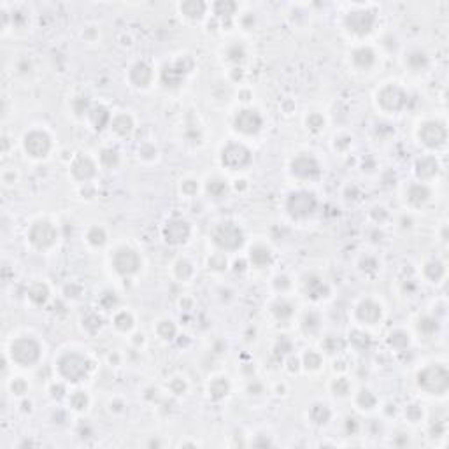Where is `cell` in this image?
<instances>
[{
    "label": "cell",
    "instance_id": "obj_28",
    "mask_svg": "<svg viewBox=\"0 0 449 449\" xmlns=\"http://www.w3.org/2000/svg\"><path fill=\"white\" fill-rule=\"evenodd\" d=\"M207 192L211 193L212 197H221L224 192H227V184L221 179H212L209 181L207 184Z\"/></svg>",
    "mask_w": 449,
    "mask_h": 449
},
{
    "label": "cell",
    "instance_id": "obj_18",
    "mask_svg": "<svg viewBox=\"0 0 449 449\" xmlns=\"http://www.w3.org/2000/svg\"><path fill=\"white\" fill-rule=\"evenodd\" d=\"M130 79L135 86H147L151 81V68L146 63H135L130 70Z\"/></svg>",
    "mask_w": 449,
    "mask_h": 449
},
{
    "label": "cell",
    "instance_id": "obj_14",
    "mask_svg": "<svg viewBox=\"0 0 449 449\" xmlns=\"http://www.w3.org/2000/svg\"><path fill=\"white\" fill-rule=\"evenodd\" d=\"M291 172L298 177H314L318 176L319 167L314 158L311 157H298L293 160L291 163Z\"/></svg>",
    "mask_w": 449,
    "mask_h": 449
},
{
    "label": "cell",
    "instance_id": "obj_23",
    "mask_svg": "<svg viewBox=\"0 0 449 449\" xmlns=\"http://www.w3.org/2000/svg\"><path fill=\"white\" fill-rule=\"evenodd\" d=\"M353 60H355L356 65L367 68L372 65V62H374V53H372L368 48H361V49H358V51H355Z\"/></svg>",
    "mask_w": 449,
    "mask_h": 449
},
{
    "label": "cell",
    "instance_id": "obj_31",
    "mask_svg": "<svg viewBox=\"0 0 449 449\" xmlns=\"http://www.w3.org/2000/svg\"><path fill=\"white\" fill-rule=\"evenodd\" d=\"M158 333L163 339H172L176 335V326L172 325V321H162L158 325Z\"/></svg>",
    "mask_w": 449,
    "mask_h": 449
},
{
    "label": "cell",
    "instance_id": "obj_45",
    "mask_svg": "<svg viewBox=\"0 0 449 449\" xmlns=\"http://www.w3.org/2000/svg\"><path fill=\"white\" fill-rule=\"evenodd\" d=\"M170 386H172V390L176 391V393H182V391H184V383H182L181 379H174Z\"/></svg>",
    "mask_w": 449,
    "mask_h": 449
},
{
    "label": "cell",
    "instance_id": "obj_3",
    "mask_svg": "<svg viewBox=\"0 0 449 449\" xmlns=\"http://www.w3.org/2000/svg\"><path fill=\"white\" fill-rule=\"evenodd\" d=\"M60 372L68 381H81L88 370V361L79 355H67L60 360Z\"/></svg>",
    "mask_w": 449,
    "mask_h": 449
},
{
    "label": "cell",
    "instance_id": "obj_24",
    "mask_svg": "<svg viewBox=\"0 0 449 449\" xmlns=\"http://www.w3.org/2000/svg\"><path fill=\"white\" fill-rule=\"evenodd\" d=\"M181 11L190 18H200L205 11V4L202 2H184L181 4Z\"/></svg>",
    "mask_w": 449,
    "mask_h": 449
},
{
    "label": "cell",
    "instance_id": "obj_19",
    "mask_svg": "<svg viewBox=\"0 0 449 449\" xmlns=\"http://www.w3.org/2000/svg\"><path fill=\"white\" fill-rule=\"evenodd\" d=\"M428 197H430V192H428V188L425 184H414V186H410L409 193H407V199H409V202L414 204V205L425 204L428 200Z\"/></svg>",
    "mask_w": 449,
    "mask_h": 449
},
{
    "label": "cell",
    "instance_id": "obj_42",
    "mask_svg": "<svg viewBox=\"0 0 449 449\" xmlns=\"http://www.w3.org/2000/svg\"><path fill=\"white\" fill-rule=\"evenodd\" d=\"M407 416H409L413 421H418L421 418V410L418 409V405H410V407H407Z\"/></svg>",
    "mask_w": 449,
    "mask_h": 449
},
{
    "label": "cell",
    "instance_id": "obj_17",
    "mask_svg": "<svg viewBox=\"0 0 449 449\" xmlns=\"http://www.w3.org/2000/svg\"><path fill=\"white\" fill-rule=\"evenodd\" d=\"M358 318L361 321L367 323V325H374V323L381 318V307H379L378 304L370 302V300L361 302L358 307Z\"/></svg>",
    "mask_w": 449,
    "mask_h": 449
},
{
    "label": "cell",
    "instance_id": "obj_29",
    "mask_svg": "<svg viewBox=\"0 0 449 449\" xmlns=\"http://www.w3.org/2000/svg\"><path fill=\"white\" fill-rule=\"evenodd\" d=\"M88 241L91 242L93 246H102L105 242V234L102 228H91V230L88 232Z\"/></svg>",
    "mask_w": 449,
    "mask_h": 449
},
{
    "label": "cell",
    "instance_id": "obj_32",
    "mask_svg": "<svg viewBox=\"0 0 449 449\" xmlns=\"http://www.w3.org/2000/svg\"><path fill=\"white\" fill-rule=\"evenodd\" d=\"M425 272H427V276L430 277V279L437 281V279H439V277L444 274V267L439 264V261H432V264H428V265H427Z\"/></svg>",
    "mask_w": 449,
    "mask_h": 449
},
{
    "label": "cell",
    "instance_id": "obj_1",
    "mask_svg": "<svg viewBox=\"0 0 449 449\" xmlns=\"http://www.w3.org/2000/svg\"><path fill=\"white\" fill-rule=\"evenodd\" d=\"M418 383L425 391L433 395H442L449 386V374L444 367L435 365V367H428L418 376Z\"/></svg>",
    "mask_w": 449,
    "mask_h": 449
},
{
    "label": "cell",
    "instance_id": "obj_13",
    "mask_svg": "<svg viewBox=\"0 0 449 449\" xmlns=\"http://www.w3.org/2000/svg\"><path fill=\"white\" fill-rule=\"evenodd\" d=\"M190 235V227L186 221L182 219H172V221L167 223L165 227V237L169 242L172 244H179V242H184Z\"/></svg>",
    "mask_w": 449,
    "mask_h": 449
},
{
    "label": "cell",
    "instance_id": "obj_37",
    "mask_svg": "<svg viewBox=\"0 0 449 449\" xmlns=\"http://www.w3.org/2000/svg\"><path fill=\"white\" fill-rule=\"evenodd\" d=\"M358 404L363 405L365 409H370V407L376 404V398L370 395V391H365V390H363V391H361V393H360V397H358Z\"/></svg>",
    "mask_w": 449,
    "mask_h": 449
},
{
    "label": "cell",
    "instance_id": "obj_38",
    "mask_svg": "<svg viewBox=\"0 0 449 449\" xmlns=\"http://www.w3.org/2000/svg\"><path fill=\"white\" fill-rule=\"evenodd\" d=\"M321 365V358L316 353H307L306 355V367L307 368H318Z\"/></svg>",
    "mask_w": 449,
    "mask_h": 449
},
{
    "label": "cell",
    "instance_id": "obj_2",
    "mask_svg": "<svg viewBox=\"0 0 449 449\" xmlns=\"http://www.w3.org/2000/svg\"><path fill=\"white\" fill-rule=\"evenodd\" d=\"M11 355H13V360L20 363L21 367H28L39 360L41 348L33 339H18L16 342H13Z\"/></svg>",
    "mask_w": 449,
    "mask_h": 449
},
{
    "label": "cell",
    "instance_id": "obj_20",
    "mask_svg": "<svg viewBox=\"0 0 449 449\" xmlns=\"http://www.w3.org/2000/svg\"><path fill=\"white\" fill-rule=\"evenodd\" d=\"M111 127H113V132H116L118 135H128L132 132L134 123H132L130 116H127V114H121V116L114 118Z\"/></svg>",
    "mask_w": 449,
    "mask_h": 449
},
{
    "label": "cell",
    "instance_id": "obj_16",
    "mask_svg": "<svg viewBox=\"0 0 449 449\" xmlns=\"http://www.w3.org/2000/svg\"><path fill=\"white\" fill-rule=\"evenodd\" d=\"M72 174H74V177H76V179H79V181L90 179V177L95 174L93 162H91L90 158H86V157L78 158L74 162V165H72Z\"/></svg>",
    "mask_w": 449,
    "mask_h": 449
},
{
    "label": "cell",
    "instance_id": "obj_27",
    "mask_svg": "<svg viewBox=\"0 0 449 449\" xmlns=\"http://www.w3.org/2000/svg\"><path fill=\"white\" fill-rule=\"evenodd\" d=\"M311 418H313V421H316V423H326L330 418V410L326 409V405L316 404L313 405V409H311Z\"/></svg>",
    "mask_w": 449,
    "mask_h": 449
},
{
    "label": "cell",
    "instance_id": "obj_6",
    "mask_svg": "<svg viewBox=\"0 0 449 449\" xmlns=\"http://www.w3.org/2000/svg\"><path fill=\"white\" fill-rule=\"evenodd\" d=\"M113 264L118 272L123 274V276H128V274L137 272V269H139V265H140V260H139V256H137L135 251L128 249V247H121V249H118L116 253H114Z\"/></svg>",
    "mask_w": 449,
    "mask_h": 449
},
{
    "label": "cell",
    "instance_id": "obj_12",
    "mask_svg": "<svg viewBox=\"0 0 449 449\" xmlns=\"http://www.w3.org/2000/svg\"><path fill=\"white\" fill-rule=\"evenodd\" d=\"M405 93L398 86H386L381 93H379V102L384 109L388 111H398L404 107L405 104Z\"/></svg>",
    "mask_w": 449,
    "mask_h": 449
},
{
    "label": "cell",
    "instance_id": "obj_25",
    "mask_svg": "<svg viewBox=\"0 0 449 449\" xmlns=\"http://www.w3.org/2000/svg\"><path fill=\"white\" fill-rule=\"evenodd\" d=\"M228 381L227 379H223V378H218V379H214V381H212L211 384H209V391H211V395L214 398H223L224 395L228 393Z\"/></svg>",
    "mask_w": 449,
    "mask_h": 449
},
{
    "label": "cell",
    "instance_id": "obj_10",
    "mask_svg": "<svg viewBox=\"0 0 449 449\" xmlns=\"http://www.w3.org/2000/svg\"><path fill=\"white\" fill-rule=\"evenodd\" d=\"M49 137L44 134V132H30L28 135L25 137V149L26 153H30V157H46L49 151Z\"/></svg>",
    "mask_w": 449,
    "mask_h": 449
},
{
    "label": "cell",
    "instance_id": "obj_41",
    "mask_svg": "<svg viewBox=\"0 0 449 449\" xmlns=\"http://www.w3.org/2000/svg\"><path fill=\"white\" fill-rule=\"evenodd\" d=\"M349 390V384L346 379H337L335 383H333V391H335V395H346Z\"/></svg>",
    "mask_w": 449,
    "mask_h": 449
},
{
    "label": "cell",
    "instance_id": "obj_26",
    "mask_svg": "<svg viewBox=\"0 0 449 449\" xmlns=\"http://www.w3.org/2000/svg\"><path fill=\"white\" fill-rule=\"evenodd\" d=\"M28 296L35 304H43V302H46V298H48V288H46L44 284H41V283L33 284V286L30 288V291H28Z\"/></svg>",
    "mask_w": 449,
    "mask_h": 449
},
{
    "label": "cell",
    "instance_id": "obj_30",
    "mask_svg": "<svg viewBox=\"0 0 449 449\" xmlns=\"http://www.w3.org/2000/svg\"><path fill=\"white\" fill-rule=\"evenodd\" d=\"M114 323H116V326L120 330H130L132 325H134V319H132V316L128 313H120L116 316V319H114Z\"/></svg>",
    "mask_w": 449,
    "mask_h": 449
},
{
    "label": "cell",
    "instance_id": "obj_35",
    "mask_svg": "<svg viewBox=\"0 0 449 449\" xmlns=\"http://www.w3.org/2000/svg\"><path fill=\"white\" fill-rule=\"evenodd\" d=\"M86 402H88V398H86V395L83 393V391H78V393H74L70 397V404H72V407H74V409H78V410H81V409H85L86 407Z\"/></svg>",
    "mask_w": 449,
    "mask_h": 449
},
{
    "label": "cell",
    "instance_id": "obj_9",
    "mask_svg": "<svg viewBox=\"0 0 449 449\" xmlns=\"http://www.w3.org/2000/svg\"><path fill=\"white\" fill-rule=\"evenodd\" d=\"M251 162V155L241 144H230L223 151V165L230 167L232 170H239Z\"/></svg>",
    "mask_w": 449,
    "mask_h": 449
},
{
    "label": "cell",
    "instance_id": "obj_4",
    "mask_svg": "<svg viewBox=\"0 0 449 449\" xmlns=\"http://www.w3.org/2000/svg\"><path fill=\"white\" fill-rule=\"evenodd\" d=\"M316 207V200L313 193L307 192H296L293 193L288 200V211H290L291 216L295 218H304V216H309L311 212L314 211Z\"/></svg>",
    "mask_w": 449,
    "mask_h": 449
},
{
    "label": "cell",
    "instance_id": "obj_34",
    "mask_svg": "<svg viewBox=\"0 0 449 449\" xmlns=\"http://www.w3.org/2000/svg\"><path fill=\"white\" fill-rule=\"evenodd\" d=\"M100 160H102V163H104V165L114 167L118 163V153L114 149H104V151H102V155H100Z\"/></svg>",
    "mask_w": 449,
    "mask_h": 449
},
{
    "label": "cell",
    "instance_id": "obj_22",
    "mask_svg": "<svg viewBox=\"0 0 449 449\" xmlns=\"http://www.w3.org/2000/svg\"><path fill=\"white\" fill-rule=\"evenodd\" d=\"M251 261H253L256 267H265V265L270 261V251L267 249V247H254V249H251Z\"/></svg>",
    "mask_w": 449,
    "mask_h": 449
},
{
    "label": "cell",
    "instance_id": "obj_5",
    "mask_svg": "<svg viewBox=\"0 0 449 449\" xmlns=\"http://www.w3.org/2000/svg\"><path fill=\"white\" fill-rule=\"evenodd\" d=\"M30 241L33 246H37L39 249H46V247L55 244L56 239V230L51 223L48 221H39L33 223V227L30 228Z\"/></svg>",
    "mask_w": 449,
    "mask_h": 449
},
{
    "label": "cell",
    "instance_id": "obj_33",
    "mask_svg": "<svg viewBox=\"0 0 449 449\" xmlns=\"http://www.w3.org/2000/svg\"><path fill=\"white\" fill-rule=\"evenodd\" d=\"M176 272H177V276H179L181 279H188V277L192 276V272H193L192 264H190V261H186V260H179V261H177V265H176Z\"/></svg>",
    "mask_w": 449,
    "mask_h": 449
},
{
    "label": "cell",
    "instance_id": "obj_8",
    "mask_svg": "<svg viewBox=\"0 0 449 449\" xmlns=\"http://www.w3.org/2000/svg\"><path fill=\"white\" fill-rule=\"evenodd\" d=\"M446 127L437 121H427L420 130V139L430 147H439L446 142Z\"/></svg>",
    "mask_w": 449,
    "mask_h": 449
},
{
    "label": "cell",
    "instance_id": "obj_40",
    "mask_svg": "<svg viewBox=\"0 0 449 449\" xmlns=\"http://www.w3.org/2000/svg\"><path fill=\"white\" fill-rule=\"evenodd\" d=\"M420 330H423V332H433V330H437V321L432 318H423L420 321Z\"/></svg>",
    "mask_w": 449,
    "mask_h": 449
},
{
    "label": "cell",
    "instance_id": "obj_36",
    "mask_svg": "<svg viewBox=\"0 0 449 449\" xmlns=\"http://www.w3.org/2000/svg\"><path fill=\"white\" fill-rule=\"evenodd\" d=\"M209 265L216 270H224L227 269V258L223 254H214V256L209 258Z\"/></svg>",
    "mask_w": 449,
    "mask_h": 449
},
{
    "label": "cell",
    "instance_id": "obj_11",
    "mask_svg": "<svg viewBox=\"0 0 449 449\" xmlns=\"http://www.w3.org/2000/svg\"><path fill=\"white\" fill-rule=\"evenodd\" d=\"M261 127V118L258 116L256 111H251V109H244L237 114L235 118V128L242 134H256Z\"/></svg>",
    "mask_w": 449,
    "mask_h": 449
},
{
    "label": "cell",
    "instance_id": "obj_39",
    "mask_svg": "<svg viewBox=\"0 0 449 449\" xmlns=\"http://www.w3.org/2000/svg\"><path fill=\"white\" fill-rule=\"evenodd\" d=\"M307 125H309L313 130H319V128L325 125V121H323V118L319 116V114H311V116L307 118Z\"/></svg>",
    "mask_w": 449,
    "mask_h": 449
},
{
    "label": "cell",
    "instance_id": "obj_43",
    "mask_svg": "<svg viewBox=\"0 0 449 449\" xmlns=\"http://www.w3.org/2000/svg\"><path fill=\"white\" fill-rule=\"evenodd\" d=\"M182 192L188 193V195H193L197 192V182L195 181H184L182 182Z\"/></svg>",
    "mask_w": 449,
    "mask_h": 449
},
{
    "label": "cell",
    "instance_id": "obj_44",
    "mask_svg": "<svg viewBox=\"0 0 449 449\" xmlns=\"http://www.w3.org/2000/svg\"><path fill=\"white\" fill-rule=\"evenodd\" d=\"M13 390H14V393H18V395L25 393V390H26L25 381H21V379H16V381L13 383Z\"/></svg>",
    "mask_w": 449,
    "mask_h": 449
},
{
    "label": "cell",
    "instance_id": "obj_15",
    "mask_svg": "<svg viewBox=\"0 0 449 449\" xmlns=\"http://www.w3.org/2000/svg\"><path fill=\"white\" fill-rule=\"evenodd\" d=\"M348 25L349 30L356 33H367L368 30L374 25V14L372 13H353L351 16L348 18Z\"/></svg>",
    "mask_w": 449,
    "mask_h": 449
},
{
    "label": "cell",
    "instance_id": "obj_21",
    "mask_svg": "<svg viewBox=\"0 0 449 449\" xmlns=\"http://www.w3.org/2000/svg\"><path fill=\"white\" fill-rule=\"evenodd\" d=\"M418 176L423 177V179H428V177H433L437 174V162L433 158H423L418 162Z\"/></svg>",
    "mask_w": 449,
    "mask_h": 449
},
{
    "label": "cell",
    "instance_id": "obj_7",
    "mask_svg": "<svg viewBox=\"0 0 449 449\" xmlns=\"http://www.w3.org/2000/svg\"><path fill=\"white\" fill-rule=\"evenodd\" d=\"M214 242L223 249H235L242 244V232L230 223L221 224L214 234Z\"/></svg>",
    "mask_w": 449,
    "mask_h": 449
}]
</instances>
